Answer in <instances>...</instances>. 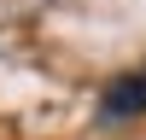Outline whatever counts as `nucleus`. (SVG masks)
<instances>
[{
	"label": "nucleus",
	"mask_w": 146,
	"mask_h": 140,
	"mask_svg": "<svg viewBox=\"0 0 146 140\" xmlns=\"http://www.w3.org/2000/svg\"><path fill=\"white\" fill-rule=\"evenodd\" d=\"M140 111H146V70H140V76L105 82V93H100V123H129V117H140Z\"/></svg>",
	"instance_id": "nucleus-1"
}]
</instances>
